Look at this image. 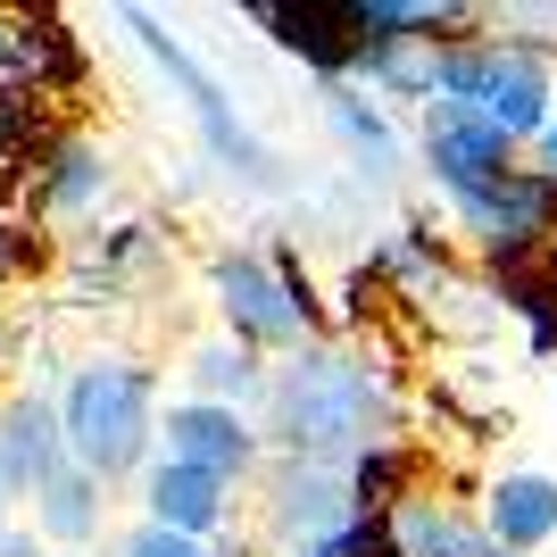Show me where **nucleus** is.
I'll use <instances>...</instances> for the list:
<instances>
[{"instance_id": "nucleus-1", "label": "nucleus", "mask_w": 557, "mask_h": 557, "mask_svg": "<svg viewBox=\"0 0 557 557\" xmlns=\"http://www.w3.org/2000/svg\"><path fill=\"white\" fill-rule=\"evenodd\" d=\"M383 383H374L358 358H333V349H308L275 374V433L300 466H333V458H367L383 449Z\"/></svg>"}, {"instance_id": "nucleus-2", "label": "nucleus", "mask_w": 557, "mask_h": 557, "mask_svg": "<svg viewBox=\"0 0 557 557\" xmlns=\"http://www.w3.org/2000/svg\"><path fill=\"white\" fill-rule=\"evenodd\" d=\"M433 100H458V109L491 116L508 141L549 134V67H541L533 42H499V34H474V42H442L433 59Z\"/></svg>"}, {"instance_id": "nucleus-3", "label": "nucleus", "mask_w": 557, "mask_h": 557, "mask_svg": "<svg viewBox=\"0 0 557 557\" xmlns=\"http://www.w3.org/2000/svg\"><path fill=\"white\" fill-rule=\"evenodd\" d=\"M59 433H67L84 474H125V466H141V449H150V374H141L134 358L84 367L67 383Z\"/></svg>"}, {"instance_id": "nucleus-4", "label": "nucleus", "mask_w": 557, "mask_h": 557, "mask_svg": "<svg viewBox=\"0 0 557 557\" xmlns=\"http://www.w3.org/2000/svg\"><path fill=\"white\" fill-rule=\"evenodd\" d=\"M216 300H225L242 349H283V342H300V325H308V283H300L292 258H283V267H267V258H225V267H216Z\"/></svg>"}, {"instance_id": "nucleus-5", "label": "nucleus", "mask_w": 557, "mask_h": 557, "mask_svg": "<svg viewBox=\"0 0 557 557\" xmlns=\"http://www.w3.org/2000/svg\"><path fill=\"white\" fill-rule=\"evenodd\" d=\"M424 166H433V184H442L449 200H474V191L516 175V141L499 134L491 116L458 109V100H433V109H424Z\"/></svg>"}, {"instance_id": "nucleus-6", "label": "nucleus", "mask_w": 557, "mask_h": 557, "mask_svg": "<svg viewBox=\"0 0 557 557\" xmlns=\"http://www.w3.org/2000/svg\"><path fill=\"white\" fill-rule=\"evenodd\" d=\"M125 25H134V42L150 50V59H159V67L175 75V84H184V100H191V116H200V134H209V150H216V159H233L242 175H250V184H275V159H267V150H258V141L242 134V116L225 109L216 75H200V67H191V50H175V42H166V25H159V17L125 9Z\"/></svg>"}, {"instance_id": "nucleus-7", "label": "nucleus", "mask_w": 557, "mask_h": 557, "mask_svg": "<svg viewBox=\"0 0 557 557\" xmlns=\"http://www.w3.org/2000/svg\"><path fill=\"white\" fill-rule=\"evenodd\" d=\"M458 216L483 233L491 267H499V258H524V250H541V242L557 233V175H524V166H516L508 184L458 200Z\"/></svg>"}, {"instance_id": "nucleus-8", "label": "nucleus", "mask_w": 557, "mask_h": 557, "mask_svg": "<svg viewBox=\"0 0 557 557\" xmlns=\"http://www.w3.org/2000/svg\"><path fill=\"white\" fill-rule=\"evenodd\" d=\"M358 516L367 508H358V491H349L333 466H292L275 483V533L292 541V557L317 549V541H333V533H349Z\"/></svg>"}, {"instance_id": "nucleus-9", "label": "nucleus", "mask_w": 557, "mask_h": 557, "mask_svg": "<svg viewBox=\"0 0 557 557\" xmlns=\"http://www.w3.org/2000/svg\"><path fill=\"white\" fill-rule=\"evenodd\" d=\"M250 424L233 417V408H216V399H191V408H175L166 417V458L175 466H200V474H216V483H233L242 466H250Z\"/></svg>"}, {"instance_id": "nucleus-10", "label": "nucleus", "mask_w": 557, "mask_h": 557, "mask_svg": "<svg viewBox=\"0 0 557 557\" xmlns=\"http://www.w3.org/2000/svg\"><path fill=\"white\" fill-rule=\"evenodd\" d=\"M392 557H508L483 524H466L449 499H399L392 508Z\"/></svg>"}, {"instance_id": "nucleus-11", "label": "nucleus", "mask_w": 557, "mask_h": 557, "mask_svg": "<svg viewBox=\"0 0 557 557\" xmlns=\"http://www.w3.org/2000/svg\"><path fill=\"white\" fill-rule=\"evenodd\" d=\"M483 533L508 557L541 549V541L557 533V483L549 474H499V483L483 491Z\"/></svg>"}, {"instance_id": "nucleus-12", "label": "nucleus", "mask_w": 557, "mask_h": 557, "mask_svg": "<svg viewBox=\"0 0 557 557\" xmlns=\"http://www.w3.org/2000/svg\"><path fill=\"white\" fill-rule=\"evenodd\" d=\"M258 25H267L283 50H300L317 75H333V84L358 75V50H367V42L342 25V9H258Z\"/></svg>"}, {"instance_id": "nucleus-13", "label": "nucleus", "mask_w": 557, "mask_h": 557, "mask_svg": "<svg viewBox=\"0 0 557 557\" xmlns=\"http://www.w3.org/2000/svg\"><path fill=\"white\" fill-rule=\"evenodd\" d=\"M150 524H166V533H184V541L216 533V524H225V483L200 474V466L166 458L159 474H150Z\"/></svg>"}, {"instance_id": "nucleus-14", "label": "nucleus", "mask_w": 557, "mask_h": 557, "mask_svg": "<svg viewBox=\"0 0 557 557\" xmlns=\"http://www.w3.org/2000/svg\"><path fill=\"white\" fill-rule=\"evenodd\" d=\"M59 417H50L42 399H25L17 417L0 424V491H42L59 474Z\"/></svg>"}, {"instance_id": "nucleus-15", "label": "nucleus", "mask_w": 557, "mask_h": 557, "mask_svg": "<svg viewBox=\"0 0 557 557\" xmlns=\"http://www.w3.org/2000/svg\"><path fill=\"white\" fill-rule=\"evenodd\" d=\"M325 116H333V134L349 141V159L367 166V175H392V166H399V141H392V125H383V109H374L367 92L333 84V92H325Z\"/></svg>"}, {"instance_id": "nucleus-16", "label": "nucleus", "mask_w": 557, "mask_h": 557, "mask_svg": "<svg viewBox=\"0 0 557 557\" xmlns=\"http://www.w3.org/2000/svg\"><path fill=\"white\" fill-rule=\"evenodd\" d=\"M100 191H109L100 150L59 141V150H50V166H42V209H50V216H84V209H100Z\"/></svg>"}, {"instance_id": "nucleus-17", "label": "nucleus", "mask_w": 557, "mask_h": 557, "mask_svg": "<svg viewBox=\"0 0 557 557\" xmlns=\"http://www.w3.org/2000/svg\"><path fill=\"white\" fill-rule=\"evenodd\" d=\"M34 499H42V533L50 541H92L100 508H92V474H84V466H59Z\"/></svg>"}, {"instance_id": "nucleus-18", "label": "nucleus", "mask_w": 557, "mask_h": 557, "mask_svg": "<svg viewBox=\"0 0 557 557\" xmlns=\"http://www.w3.org/2000/svg\"><path fill=\"white\" fill-rule=\"evenodd\" d=\"M191 374H200V392H216V408H225V399H242V392H258V358H250L242 342L200 349V358H191Z\"/></svg>"}, {"instance_id": "nucleus-19", "label": "nucleus", "mask_w": 557, "mask_h": 557, "mask_svg": "<svg viewBox=\"0 0 557 557\" xmlns=\"http://www.w3.org/2000/svg\"><path fill=\"white\" fill-rule=\"evenodd\" d=\"M125 557H200L184 533H166V524H141L134 541H125Z\"/></svg>"}, {"instance_id": "nucleus-20", "label": "nucleus", "mask_w": 557, "mask_h": 557, "mask_svg": "<svg viewBox=\"0 0 557 557\" xmlns=\"http://www.w3.org/2000/svg\"><path fill=\"white\" fill-rule=\"evenodd\" d=\"M25 116H34V100H25L17 84H0V150H17V141H25Z\"/></svg>"}, {"instance_id": "nucleus-21", "label": "nucleus", "mask_w": 557, "mask_h": 557, "mask_svg": "<svg viewBox=\"0 0 557 557\" xmlns=\"http://www.w3.org/2000/svg\"><path fill=\"white\" fill-rule=\"evenodd\" d=\"M0 557H34V541H25V533H0Z\"/></svg>"}, {"instance_id": "nucleus-22", "label": "nucleus", "mask_w": 557, "mask_h": 557, "mask_svg": "<svg viewBox=\"0 0 557 557\" xmlns=\"http://www.w3.org/2000/svg\"><path fill=\"white\" fill-rule=\"evenodd\" d=\"M9 267H17V242H9V225H0V283H9Z\"/></svg>"}, {"instance_id": "nucleus-23", "label": "nucleus", "mask_w": 557, "mask_h": 557, "mask_svg": "<svg viewBox=\"0 0 557 557\" xmlns=\"http://www.w3.org/2000/svg\"><path fill=\"white\" fill-rule=\"evenodd\" d=\"M541 150H549V175H557V116H549V134H541Z\"/></svg>"}]
</instances>
